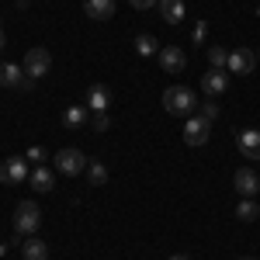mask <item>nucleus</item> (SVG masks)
I'll return each mask as SVG.
<instances>
[{"mask_svg": "<svg viewBox=\"0 0 260 260\" xmlns=\"http://www.w3.org/2000/svg\"><path fill=\"white\" fill-rule=\"evenodd\" d=\"M163 108L174 118H191L198 111V94L191 87H167L163 90Z\"/></svg>", "mask_w": 260, "mask_h": 260, "instance_id": "obj_1", "label": "nucleus"}, {"mask_svg": "<svg viewBox=\"0 0 260 260\" xmlns=\"http://www.w3.org/2000/svg\"><path fill=\"white\" fill-rule=\"evenodd\" d=\"M42 225V208L35 201H21L14 208V233L18 236H35Z\"/></svg>", "mask_w": 260, "mask_h": 260, "instance_id": "obj_2", "label": "nucleus"}, {"mask_svg": "<svg viewBox=\"0 0 260 260\" xmlns=\"http://www.w3.org/2000/svg\"><path fill=\"white\" fill-rule=\"evenodd\" d=\"M52 160H56V170H59V174H66V177H77V174H83V170H87V163H90V160L80 153V149H73V146H62Z\"/></svg>", "mask_w": 260, "mask_h": 260, "instance_id": "obj_3", "label": "nucleus"}, {"mask_svg": "<svg viewBox=\"0 0 260 260\" xmlns=\"http://www.w3.org/2000/svg\"><path fill=\"white\" fill-rule=\"evenodd\" d=\"M24 77L28 80H42L45 73H49V66H52V56H49V49H42V45H35V49H28L24 52Z\"/></svg>", "mask_w": 260, "mask_h": 260, "instance_id": "obj_4", "label": "nucleus"}, {"mask_svg": "<svg viewBox=\"0 0 260 260\" xmlns=\"http://www.w3.org/2000/svg\"><path fill=\"white\" fill-rule=\"evenodd\" d=\"M225 70H229V77H246V73H253V70H257V52L246 49V45L233 49V52H229V62H225Z\"/></svg>", "mask_w": 260, "mask_h": 260, "instance_id": "obj_5", "label": "nucleus"}, {"mask_svg": "<svg viewBox=\"0 0 260 260\" xmlns=\"http://www.w3.org/2000/svg\"><path fill=\"white\" fill-rule=\"evenodd\" d=\"M28 156H11V160L0 163V184H7V187H14V184H24L28 180Z\"/></svg>", "mask_w": 260, "mask_h": 260, "instance_id": "obj_6", "label": "nucleus"}, {"mask_svg": "<svg viewBox=\"0 0 260 260\" xmlns=\"http://www.w3.org/2000/svg\"><path fill=\"white\" fill-rule=\"evenodd\" d=\"M233 187H236V194H240V198H260V177H257V170L240 167V170L233 174Z\"/></svg>", "mask_w": 260, "mask_h": 260, "instance_id": "obj_7", "label": "nucleus"}, {"mask_svg": "<svg viewBox=\"0 0 260 260\" xmlns=\"http://www.w3.org/2000/svg\"><path fill=\"white\" fill-rule=\"evenodd\" d=\"M225 87H229V70L208 66V70H205V77H201V90H205V98H222V94H225Z\"/></svg>", "mask_w": 260, "mask_h": 260, "instance_id": "obj_8", "label": "nucleus"}, {"mask_svg": "<svg viewBox=\"0 0 260 260\" xmlns=\"http://www.w3.org/2000/svg\"><path fill=\"white\" fill-rule=\"evenodd\" d=\"M208 128H212V121H205L201 115H191L184 121V142L187 146H205L208 142Z\"/></svg>", "mask_w": 260, "mask_h": 260, "instance_id": "obj_9", "label": "nucleus"}, {"mask_svg": "<svg viewBox=\"0 0 260 260\" xmlns=\"http://www.w3.org/2000/svg\"><path fill=\"white\" fill-rule=\"evenodd\" d=\"M31 83L35 80L24 77V66H18V62H4V66H0V87H11V90L21 87V90H28Z\"/></svg>", "mask_w": 260, "mask_h": 260, "instance_id": "obj_10", "label": "nucleus"}, {"mask_svg": "<svg viewBox=\"0 0 260 260\" xmlns=\"http://www.w3.org/2000/svg\"><path fill=\"white\" fill-rule=\"evenodd\" d=\"M236 149L243 160H260V132L257 128H243L236 136Z\"/></svg>", "mask_w": 260, "mask_h": 260, "instance_id": "obj_11", "label": "nucleus"}, {"mask_svg": "<svg viewBox=\"0 0 260 260\" xmlns=\"http://www.w3.org/2000/svg\"><path fill=\"white\" fill-rule=\"evenodd\" d=\"M115 0H83V14L90 21H111L115 18Z\"/></svg>", "mask_w": 260, "mask_h": 260, "instance_id": "obj_12", "label": "nucleus"}, {"mask_svg": "<svg viewBox=\"0 0 260 260\" xmlns=\"http://www.w3.org/2000/svg\"><path fill=\"white\" fill-rule=\"evenodd\" d=\"M160 66L167 70V73H180V70L187 66L184 49H177V45H163V49H160Z\"/></svg>", "mask_w": 260, "mask_h": 260, "instance_id": "obj_13", "label": "nucleus"}, {"mask_svg": "<svg viewBox=\"0 0 260 260\" xmlns=\"http://www.w3.org/2000/svg\"><path fill=\"white\" fill-rule=\"evenodd\" d=\"M87 108L98 115V111H108L111 108V90L104 87V83H90L87 87Z\"/></svg>", "mask_w": 260, "mask_h": 260, "instance_id": "obj_14", "label": "nucleus"}, {"mask_svg": "<svg viewBox=\"0 0 260 260\" xmlns=\"http://www.w3.org/2000/svg\"><path fill=\"white\" fill-rule=\"evenodd\" d=\"M87 121H90V108H87V104H73V108H66V111H62V125H66V128H73V132L87 128Z\"/></svg>", "mask_w": 260, "mask_h": 260, "instance_id": "obj_15", "label": "nucleus"}, {"mask_svg": "<svg viewBox=\"0 0 260 260\" xmlns=\"http://www.w3.org/2000/svg\"><path fill=\"white\" fill-rule=\"evenodd\" d=\"M28 184H31V187H35L39 194H49V191L56 187V177H52V170H49V167L42 163V167H35V170L28 174Z\"/></svg>", "mask_w": 260, "mask_h": 260, "instance_id": "obj_16", "label": "nucleus"}, {"mask_svg": "<svg viewBox=\"0 0 260 260\" xmlns=\"http://www.w3.org/2000/svg\"><path fill=\"white\" fill-rule=\"evenodd\" d=\"M21 257L24 260H49V246L39 236H28V240L21 243Z\"/></svg>", "mask_w": 260, "mask_h": 260, "instance_id": "obj_17", "label": "nucleus"}, {"mask_svg": "<svg viewBox=\"0 0 260 260\" xmlns=\"http://www.w3.org/2000/svg\"><path fill=\"white\" fill-rule=\"evenodd\" d=\"M156 7H160V18L167 24H180L184 21V0H160Z\"/></svg>", "mask_w": 260, "mask_h": 260, "instance_id": "obj_18", "label": "nucleus"}, {"mask_svg": "<svg viewBox=\"0 0 260 260\" xmlns=\"http://www.w3.org/2000/svg\"><path fill=\"white\" fill-rule=\"evenodd\" d=\"M236 219H240V222L260 219V201H257V198H243L240 205H236Z\"/></svg>", "mask_w": 260, "mask_h": 260, "instance_id": "obj_19", "label": "nucleus"}, {"mask_svg": "<svg viewBox=\"0 0 260 260\" xmlns=\"http://www.w3.org/2000/svg\"><path fill=\"white\" fill-rule=\"evenodd\" d=\"M87 180H90V187H104L108 184V167L101 160H90L87 163Z\"/></svg>", "mask_w": 260, "mask_h": 260, "instance_id": "obj_20", "label": "nucleus"}, {"mask_svg": "<svg viewBox=\"0 0 260 260\" xmlns=\"http://www.w3.org/2000/svg\"><path fill=\"white\" fill-rule=\"evenodd\" d=\"M136 52H139V56H156V52H160V42L142 31V35H136Z\"/></svg>", "mask_w": 260, "mask_h": 260, "instance_id": "obj_21", "label": "nucleus"}, {"mask_svg": "<svg viewBox=\"0 0 260 260\" xmlns=\"http://www.w3.org/2000/svg\"><path fill=\"white\" fill-rule=\"evenodd\" d=\"M208 62H212V66H219V70H225V62H229V52H225L222 45H212V49H208Z\"/></svg>", "mask_w": 260, "mask_h": 260, "instance_id": "obj_22", "label": "nucleus"}, {"mask_svg": "<svg viewBox=\"0 0 260 260\" xmlns=\"http://www.w3.org/2000/svg\"><path fill=\"white\" fill-rule=\"evenodd\" d=\"M24 156H28V163H35V167H42V163L49 160V153H45V149H42V146H31V149H28V153H24Z\"/></svg>", "mask_w": 260, "mask_h": 260, "instance_id": "obj_23", "label": "nucleus"}, {"mask_svg": "<svg viewBox=\"0 0 260 260\" xmlns=\"http://www.w3.org/2000/svg\"><path fill=\"white\" fill-rule=\"evenodd\" d=\"M198 115L205 121H215L219 118V104H198Z\"/></svg>", "mask_w": 260, "mask_h": 260, "instance_id": "obj_24", "label": "nucleus"}, {"mask_svg": "<svg viewBox=\"0 0 260 260\" xmlns=\"http://www.w3.org/2000/svg\"><path fill=\"white\" fill-rule=\"evenodd\" d=\"M205 35H208V21H198V24H194V35H191V39H194V45H201V42H205Z\"/></svg>", "mask_w": 260, "mask_h": 260, "instance_id": "obj_25", "label": "nucleus"}, {"mask_svg": "<svg viewBox=\"0 0 260 260\" xmlns=\"http://www.w3.org/2000/svg\"><path fill=\"white\" fill-rule=\"evenodd\" d=\"M108 111H98V115H94V132H104V128H108Z\"/></svg>", "mask_w": 260, "mask_h": 260, "instance_id": "obj_26", "label": "nucleus"}, {"mask_svg": "<svg viewBox=\"0 0 260 260\" xmlns=\"http://www.w3.org/2000/svg\"><path fill=\"white\" fill-rule=\"evenodd\" d=\"M128 4H132L136 11H149V7H156L160 0H128Z\"/></svg>", "mask_w": 260, "mask_h": 260, "instance_id": "obj_27", "label": "nucleus"}, {"mask_svg": "<svg viewBox=\"0 0 260 260\" xmlns=\"http://www.w3.org/2000/svg\"><path fill=\"white\" fill-rule=\"evenodd\" d=\"M4 45H7V35H4V28H0V49H4Z\"/></svg>", "mask_w": 260, "mask_h": 260, "instance_id": "obj_28", "label": "nucleus"}, {"mask_svg": "<svg viewBox=\"0 0 260 260\" xmlns=\"http://www.w3.org/2000/svg\"><path fill=\"white\" fill-rule=\"evenodd\" d=\"M170 260H187V257H184V253H177V257H170Z\"/></svg>", "mask_w": 260, "mask_h": 260, "instance_id": "obj_29", "label": "nucleus"}, {"mask_svg": "<svg viewBox=\"0 0 260 260\" xmlns=\"http://www.w3.org/2000/svg\"><path fill=\"white\" fill-rule=\"evenodd\" d=\"M240 260H253V257H240Z\"/></svg>", "mask_w": 260, "mask_h": 260, "instance_id": "obj_30", "label": "nucleus"}, {"mask_svg": "<svg viewBox=\"0 0 260 260\" xmlns=\"http://www.w3.org/2000/svg\"><path fill=\"white\" fill-rule=\"evenodd\" d=\"M257 62H260V56H257Z\"/></svg>", "mask_w": 260, "mask_h": 260, "instance_id": "obj_31", "label": "nucleus"}]
</instances>
